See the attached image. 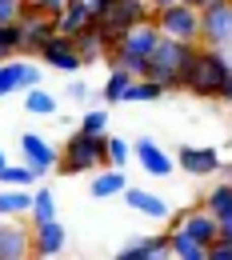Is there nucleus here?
Instances as JSON below:
<instances>
[{"mask_svg": "<svg viewBox=\"0 0 232 260\" xmlns=\"http://www.w3.org/2000/svg\"><path fill=\"white\" fill-rule=\"evenodd\" d=\"M88 12H92V28L100 32L104 56H108L132 28H140L152 16V4L148 0H88Z\"/></svg>", "mask_w": 232, "mask_h": 260, "instance_id": "nucleus-1", "label": "nucleus"}, {"mask_svg": "<svg viewBox=\"0 0 232 260\" xmlns=\"http://www.w3.org/2000/svg\"><path fill=\"white\" fill-rule=\"evenodd\" d=\"M228 80H232V60H228V52L196 48V52H192V60L184 64L180 88H188V92H192V96H200V100H220Z\"/></svg>", "mask_w": 232, "mask_h": 260, "instance_id": "nucleus-2", "label": "nucleus"}, {"mask_svg": "<svg viewBox=\"0 0 232 260\" xmlns=\"http://www.w3.org/2000/svg\"><path fill=\"white\" fill-rule=\"evenodd\" d=\"M152 28L164 36V40H176V44H192L200 48V12L196 4L188 0H160L152 4Z\"/></svg>", "mask_w": 232, "mask_h": 260, "instance_id": "nucleus-3", "label": "nucleus"}, {"mask_svg": "<svg viewBox=\"0 0 232 260\" xmlns=\"http://www.w3.org/2000/svg\"><path fill=\"white\" fill-rule=\"evenodd\" d=\"M64 176H80V172H100L108 168V136H84V132H72L64 140V152L56 164Z\"/></svg>", "mask_w": 232, "mask_h": 260, "instance_id": "nucleus-4", "label": "nucleus"}, {"mask_svg": "<svg viewBox=\"0 0 232 260\" xmlns=\"http://www.w3.org/2000/svg\"><path fill=\"white\" fill-rule=\"evenodd\" d=\"M192 44H176V40H164L160 36V44H156V52L148 56V68H144V80H152V84H160V88H180V76H184V64L192 60Z\"/></svg>", "mask_w": 232, "mask_h": 260, "instance_id": "nucleus-5", "label": "nucleus"}, {"mask_svg": "<svg viewBox=\"0 0 232 260\" xmlns=\"http://www.w3.org/2000/svg\"><path fill=\"white\" fill-rule=\"evenodd\" d=\"M200 12V48L224 52L232 44V0H192Z\"/></svg>", "mask_w": 232, "mask_h": 260, "instance_id": "nucleus-6", "label": "nucleus"}, {"mask_svg": "<svg viewBox=\"0 0 232 260\" xmlns=\"http://www.w3.org/2000/svg\"><path fill=\"white\" fill-rule=\"evenodd\" d=\"M168 228H180L188 240H196L200 248H212L216 244V232H220V224L200 208V204H192V208H180V212H172V220H168Z\"/></svg>", "mask_w": 232, "mask_h": 260, "instance_id": "nucleus-7", "label": "nucleus"}, {"mask_svg": "<svg viewBox=\"0 0 232 260\" xmlns=\"http://www.w3.org/2000/svg\"><path fill=\"white\" fill-rule=\"evenodd\" d=\"M20 164L32 168V172H40V176H48V172L60 164V152L48 144V136H40V132H24V136H20Z\"/></svg>", "mask_w": 232, "mask_h": 260, "instance_id": "nucleus-8", "label": "nucleus"}, {"mask_svg": "<svg viewBox=\"0 0 232 260\" xmlns=\"http://www.w3.org/2000/svg\"><path fill=\"white\" fill-rule=\"evenodd\" d=\"M172 160L188 176H212V172H220V152L212 144H180Z\"/></svg>", "mask_w": 232, "mask_h": 260, "instance_id": "nucleus-9", "label": "nucleus"}, {"mask_svg": "<svg viewBox=\"0 0 232 260\" xmlns=\"http://www.w3.org/2000/svg\"><path fill=\"white\" fill-rule=\"evenodd\" d=\"M40 80H44L40 64H32V60H8V64H0V96L32 92V88H40Z\"/></svg>", "mask_w": 232, "mask_h": 260, "instance_id": "nucleus-10", "label": "nucleus"}, {"mask_svg": "<svg viewBox=\"0 0 232 260\" xmlns=\"http://www.w3.org/2000/svg\"><path fill=\"white\" fill-rule=\"evenodd\" d=\"M0 260H32V228L0 220Z\"/></svg>", "mask_w": 232, "mask_h": 260, "instance_id": "nucleus-11", "label": "nucleus"}, {"mask_svg": "<svg viewBox=\"0 0 232 260\" xmlns=\"http://www.w3.org/2000/svg\"><path fill=\"white\" fill-rule=\"evenodd\" d=\"M132 156L140 160V168H144L148 176H156V180H164V176H172V172H176V160L168 156L156 140H148V136H140V140L132 144Z\"/></svg>", "mask_w": 232, "mask_h": 260, "instance_id": "nucleus-12", "label": "nucleus"}, {"mask_svg": "<svg viewBox=\"0 0 232 260\" xmlns=\"http://www.w3.org/2000/svg\"><path fill=\"white\" fill-rule=\"evenodd\" d=\"M64 248H68V228L60 220L32 228V256L36 260H56Z\"/></svg>", "mask_w": 232, "mask_h": 260, "instance_id": "nucleus-13", "label": "nucleus"}, {"mask_svg": "<svg viewBox=\"0 0 232 260\" xmlns=\"http://www.w3.org/2000/svg\"><path fill=\"white\" fill-rule=\"evenodd\" d=\"M124 204L132 208V212H140V216H148V220H160V224H168L172 220V208H168L164 196L148 192V188H124Z\"/></svg>", "mask_w": 232, "mask_h": 260, "instance_id": "nucleus-14", "label": "nucleus"}, {"mask_svg": "<svg viewBox=\"0 0 232 260\" xmlns=\"http://www.w3.org/2000/svg\"><path fill=\"white\" fill-rule=\"evenodd\" d=\"M16 32H20V52H40L52 36H56V20H44V16H20V24H16Z\"/></svg>", "mask_w": 232, "mask_h": 260, "instance_id": "nucleus-15", "label": "nucleus"}, {"mask_svg": "<svg viewBox=\"0 0 232 260\" xmlns=\"http://www.w3.org/2000/svg\"><path fill=\"white\" fill-rule=\"evenodd\" d=\"M36 56H40L44 68H56V72H80V68H84L80 56H76V48H72V40H64V36H52Z\"/></svg>", "mask_w": 232, "mask_h": 260, "instance_id": "nucleus-16", "label": "nucleus"}, {"mask_svg": "<svg viewBox=\"0 0 232 260\" xmlns=\"http://www.w3.org/2000/svg\"><path fill=\"white\" fill-rule=\"evenodd\" d=\"M116 260H172V252H168V232H160V236H132L116 252Z\"/></svg>", "mask_w": 232, "mask_h": 260, "instance_id": "nucleus-17", "label": "nucleus"}, {"mask_svg": "<svg viewBox=\"0 0 232 260\" xmlns=\"http://www.w3.org/2000/svg\"><path fill=\"white\" fill-rule=\"evenodd\" d=\"M92 24V12H88V0H64L60 16H56V36L72 40L76 32H84Z\"/></svg>", "mask_w": 232, "mask_h": 260, "instance_id": "nucleus-18", "label": "nucleus"}, {"mask_svg": "<svg viewBox=\"0 0 232 260\" xmlns=\"http://www.w3.org/2000/svg\"><path fill=\"white\" fill-rule=\"evenodd\" d=\"M216 224H224V220H232V180L224 176L220 184H212L208 188V196H204V204H200Z\"/></svg>", "mask_w": 232, "mask_h": 260, "instance_id": "nucleus-19", "label": "nucleus"}, {"mask_svg": "<svg viewBox=\"0 0 232 260\" xmlns=\"http://www.w3.org/2000/svg\"><path fill=\"white\" fill-rule=\"evenodd\" d=\"M44 176L32 172V168H24V164H8V168H0V188H16V192H36V184H40Z\"/></svg>", "mask_w": 232, "mask_h": 260, "instance_id": "nucleus-20", "label": "nucleus"}, {"mask_svg": "<svg viewBox=\"0 0 232 260\" xmlns=\"http://www.w3.org/2000/svg\"><path fill=\"white\" fill-rule=\"evenodd\" d=\"M128 188V176L124 172H116V168H104L92 176V184H88V192L96 196V200H108V196H124Z\"/></svg>", "mask_w": 232, "mask_h": 260, "instance_id": "nucleus-21", "label": "nucleus"}, {"mask_svg": "<svg viewBox=\"0 0 232 260\" xmlns=\"http://www.w3.org/2000/svg\"><path fill=\"white\" fill-rule=\"evenodd\" d=\"M168 252H172V260H208V248L188 240L180 228H168Z\"/></svg>", "mask_w": 232, "mask_h": 260, "instance_id": "nucleus-22", "label": "nucleus"}, {"mask_svg": "<svg viewBox=\"0 0 232 260\" xmlns=\"http://www.w3.org/2000/svg\"><path fill=\"white\" fill-rule=\"evenodd\" d=\"M72 48H76V56H80V64H92V60H100L104 56V44H100V32L88 24L84 32L72 36Z\"/></svg>", "mask_w": 232, "mask_h": 260, "instance_id": "nucleus-23", "label": "nucleus"}, {"mask_svg": "<svg viewBox=\"0 0 232 260\" xmlns=\"http://www.w3.org/2000/svg\"><path fill=\"white\" fill-rule=\"evenodd\" d=\"M32 208V192H16V188H0V220H16Z\"/></svg>", "mask_w": 232, "mask_h": 260, "instance_id": "nucleus-24", "label": "nucleus"}, {"mask_svg": "<svg viewBox=\"0 0 232 260\" xmlns=\"http://www.w3.org/2000/svg\"><path fill=\"white\" fill-rule=\"evenodd\" d=\"M28 216H32V228L52 224V220H56V196L48 192V188H36V192H32V208H28Z\"/></svg>", "mask_w": 232, "mask_h": 260, "instance_id": "nucleus-25", "label": "nucleus"}, {"mask_svg": "<svg viewBox=\"0 0 232 260\" xmlns=\"http://www.w3.org/2000/svg\"><path fill=\"white\" fill-rule=\"evenodd\" d=\"M24 112L28 116H56V96L44 88H32V92H24Z\"/></svg>", "mask_w": 232, "mask_h": 260, "instance_id": "nucleus-26", "label": "nucleus"}, {"mask_svg": "<svg viewBox=\"0 0 232 260\" xmlns=\"http://www.w3.org/2000/svg\"><path fill=\"white\" fill-rule=\"evenodd\" d=\"M128 84H132V76H128V72H120V68H112V72H108V80H104V100H108V104H124Z\"/></svg>", "mask_w": 232, "mask_h": 260, "instance_id": "nucleus-27", "label": "nucleus"}, {"mask_svg": "<svg viewBox=\"0 0 232 260\" xmlns=\"http://www.w3.org/2000/svg\"><path fill=\"white\" fill-rule=\"evenodd\" d=\"M164 96V88L160 84H152V80H132L128 84V92H124V104L132 100V104H152V100Z\"/></svg>", "mask_w": 232, "mask_h": 260, "instance_id": "nucleus-28", "label": "nucleus"}, {"mask_svg": "<svg viewBox=\"0 0 232 260\" xmlns=\"http://www.w3.org/2000/svg\"><path fill=\"white\" fill-rule=\"evenodd\" d=\"M84 136H108V108H88L84 116H80V128Z\"/></svg>", "mask_w": 232, "mask_h": 260, "instance_id": "nucleus-29", "label": "nucleus"}, {"mask_svg": "<svg viewBox=\"0 0 232 260\" xmlns=\"http://www.w3.org/2000/svg\"><path fill=\"white\" fill-rule=\"evenodd\" d=\"M132 160V144L124 140V136H108V168H124V164Z\"/></svg>", "mask_w": 232, "mask_h": 260, "instance_id": "nucleus-30", "label": "nucleus"}, {"mask_svg": "<svg viewBox=\"0 0 232 260\" xmlns=\"http://www.w3.org/2000/svg\"><path fill=\"white\" fill-rule=\"evenodd\" d=\"M16 52H20V32L16 28H0V64L16 60Z\"/></svg>", "mask_w": 232, "mask_h": 260, "instance_id": "nucleus-31", "label": "nucleus"}, {"mask_svg": "<svg viewBox=\"0 0 232 260\" xmlns=\"http://www.w3.org/2000/svg\"><path fill=\"white\" fill-rule=\"evenodd\" d=\"M24 16V0H0V28H16Z\"/></svg>", "mask_w": 232, "mask_h": 260, "instance_id": "nucleus-32", "label": "nucleus"}, {"mask_svg": "<svg viewBox=\"0 0 232 260\" xmlns=\"http://www.w3.org/2000/svg\"><path fill=\"white\" fill-rule=\"evenodd\" d=\"M68 100H88V84L84 80H72L68 84Z\"/></svg>", "mask_w": 232, "mask_h": 260, "instance_id": "nucleus-33", "label": "nucleus"}, {"mask_svg": "<svg viewBox=\"0 0 232 260\" xmlns=\"http://www.w3.org/2000/svg\"><path fill=\"white\" fill-rule=\"evenodd\" d=\"M208 260H232V244H212V248H208Z\"/></svg>", "mask_w": 232, "mask_h": 260, "instance_id": "nucleus-34", "label": "nucleus"}, {"mask_svg": "<svg viewBox=\"0 0 232 260\" xmlns=\"http://www.w3.org/2000/svg\"><path fill=\"white\" fill-rule=\"evenodd\" d=\"M216 244H232V220H224V224H220V232H216Z\"/></svg>", "mask_w": 232, "mask_h": 260, "instance_id": "nucleus-35", "label": "nucleus"}, {"mask_svg": "<svg viewBox=\"0 0 232 260\" xmlns=\"http://www.w3.org/2000/svg\"><path fill=\"white\" fill-rule=\"evenodd\" d=\"M220 100H224V104H232V80L224 84V96H220Z\"/></svg>", "mask_w": 232, "mask_h": 260, "instance_id": "nucleus-36", "label": "nucleus"}, {"mask_svg": "<svg viewBox=\"0 0 232 260\" xmlns=\"http://www.w3.org/2000/svg\"><path fill=\"white\" fill-rule=\"evenodd\" d=\"M0 168H8V152L4 148H0Z\"/></svg>", "mask_w": 232, "mask_h": 260, "instance_id": "nucleus-37", "label": "nucleus"}, {"mask_svg": "<svg viewBox=\"0 0 232 260\" xmlns=\"http://www.w3.org/2000/svg\"><path fill=\"white\" fill-rule=\"evenodd\" d=\"M228 180H232V164H228Z\"/></svg>", "mask_w": 232, "mask_h": 260, "instance_id": "nucleus-38", "label": "nucleus"}]
</instances>
